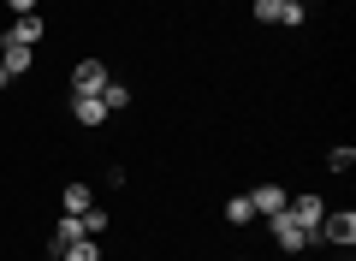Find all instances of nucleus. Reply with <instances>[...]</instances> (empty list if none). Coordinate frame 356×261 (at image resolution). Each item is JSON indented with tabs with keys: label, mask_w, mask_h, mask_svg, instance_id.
<instances>
[{
	"label": "nucleus",
	"mask_w": 356,
	"mask_h": 261,
	"mask_svg": "<svg viewBox=\"0 0 356 261\" xmlns=\"http://www.w3.org/2000/svg\"><path fill=\"white\" fill-rule=\"evenodd\" d=\"M0 65H6V77H24L30 65H36V48H24V42H6V36H0Z\"/></svg>",
	"instance_id": "5"
},
{
	"label": "nucleus",
	"mask_w": 356,
	"mask_h": 261,
	"mask_svg": "<svg viewBox=\"0 0 356 261\" xmlns=\"http://www.w3.org/2000/svg\"><path fill=\"white\" fill-rule=\"evenodd\" d=\"M0 89H13V77H6V65H0Z\"/></svg>",
	"instance_id": "19"
},
{
	"label": "nucleus",
	"mask_w": 356,
	"mask_h": 261,
	"mask_svg": "<svg viewBox=\"0 0 356 261\" xmlns=\"http://www.w3.org/2000/svg\"><path fill=\"white\" fill-rule=\"evenodd\" d=\"M280 24H285V30H297V24H303V0H291V6H280Z\"/></svg>",
	"instance_id": "17"
},
{
	"label": "nucleus",
	"mask_w": 356,
	"mask_h": 261,
	"mask_svg": "<svg viewBox=\"0 0 356 261\" xmlns=\"http://www.w3.org/2000/svg\"><path fill=\"white\" fill-rule=\"evenodd\" d=\"M280 6H291V0H280Z\"/></svg>",
	"instance_id": "20"
},
{
	"label": "nucleus",
	"mask_w": 356,
	"mask_h": 261,
	"mask_svg": "<svg viewBox=\"0 0 356 261\" xmlns=\"http://www.w3.org/2000/svg\"><path fill=\"white\" fill-rule=\"evenodd\" d=\"M60 208H65V214H83V208H95V190H89L83 178H72V184L60 190Z\"/></svg>",
	"instance_id": "8"
},
{
	"label": "nucleus",
	"mask_w": 356,
	"mask_h": 261,
	"mask_svg": "<svg viewBox=\"0 0 356 261\" xmlns=\"http://www.w3.org/2000/svg\"><path fill=\"white\" fill-rule=\"evenodd\" d=\"M102 107H107V113H125V107H131V89L107 77V89H102Z\"/></svg>",
	"instance_id": "12"
},
{
	"label": "nucleus",
	"mask_w": 356,
	"mask_h": 261,
	"mask_svg": "<svg viewBox=\"0 0 356 261\" xmlns=\"http://www.w3.org/2000/svg\"><path fill=\"white\" fill-rule=\"evenodd\" d=\"M6 6H13L18 18H24V13H36V0H6Z\"/></svg>",
	"instance_id": "18"
},
{
	"label": "nucleus",
	"mask_w": 356,
	"mask_h": 261,
	"mask_svg": "<svg viewBox=\"0 0 356 261\" xmlns=\"http://www.w3.org/2000/svg\"><path fill=\"white\" fill-rule=\"evenodd\" d=\"M42 36H48V24H42L36 13H24V18H13V30H6V42H24V48H36Z\"/></svg>",
	"instance_id": "7"
},
{
	"label": "nucleus",
	"mask_w": 356,
	"mask_h": 261,
	"mask_svg": "<svg viewBox=\"0 0 356 261\" xmlns=\"http://www.w3.org/2000/svg\"><path fill=\"white\" fill-rule=\"evenodd\" d=\"M285 202H291V190H285V184H255V190H250V208H255V220H273V214H280Z\"/></svg>",
	"instance_id": "3"
},
{
	"label": "nucleus",
	"mask_w": 356,
	"mask_h": 261,
	"mask_svg": "<svg viewBox=\"0 0 356 261\" xmlns=\"http://www.w3.org/2000/svg\"><path fill=\"white\" fill-rule=\"evenodd\" d=\"M60 261H102V237H77L72 249H60Z\"/></svg>",
	"instance_id": "11"
},
{
	"label": "nucleus",
	"mask_w": 356,
	"mask_h": 261,
	"mask_svg": "<svg viewBox=\"0 0 356 261\" xmlns=\"http://www.w3.org/2000/svg\"><path fill=\"white\" fill-rule=\"evenodd\" d=\"M250 13H255V24H280V0H255Z\"/></svg>",
	"instance_id": "16"
},
{
	"label": "nucleus",
	"mask_w": 356,
	"mask_h": 261,
	"mask_svg": "<svg viewBox=\"0 0 356 261\" xmlns=\"http://www.w3.org/2000/svg\"><path fill=\"white\" fill-rule=\"evenodd\" d=\"M285 208H291L297 220H303L309 232H315V226H321V214H327V202H321V196H297V202H285Z\"/></svg>",
	"instance_id": "10"
},
{
	"label": "nucleus",
	"mask_w": 356,
	"mask_h": 261,
	"mask_svg": "<svg viewBox=\"0 0 356 261\" xmlns=\"http://www.w3.org/2000/svg\"><path fill=\"white\" fill-rule=\"evenodd\" d=\"M267 226H273V244H280L285 255H297V249H309V244H315V232H309V226L297 220L291 208H280V214H273V220H267Z\"/></svg>",
	"instance_id": "1"
},
{
	"label": "nucleus",
	"mask_w": 356,
	"mask_h": 261,
	"mask_svg": "<svg viewBox=\"0 0 356 261\" xmlns=\"http://www.w3.org/2000/svg\"><path fill=\"white\" fill-rule=\"evenodd\" d=\"M72 119L83 125V131H102V125H107V107H102V95H72Z\"/></svg>",
	"instance_id": "6"
},
{
	"label": "nucleus",
	"mask_w": 356,
	"mask_h": 261,
	"mask_svg": "<svg viewBox=\"0 0 356 261\" xmlns=\"http://www.w3.org/2000/svg\"><path fill=\"white\" fill-rule=\"evenodd\" d=\"M102 89H107V65H102V60H77L72 95H102Z\"/></svg>",
	"instance_id": "4"
},
{
	"label": "nucleus",
	"mask_w": 356,
	"mask_h": 261,
	"mask_svg": "<svg viewBox=\"0 0 356 261\" xmlns=\"http://www.w3.org/2000/svg\"><path fill=\"white\" fill-rule=\"evenodd\" d=\"M327 166H332V173H350V166H356V149H350V143H344V149H332Z\"/></svg>",
	"instance_id": "15"
},
{
	"label": "nucleus",
	"mask_w": 356,
	"mask_h": 261,
	"mask_svg": "<svg viewBox=\"0 0 356 261\" xmlns=\"http://www.w3.org/2000/svg\"><path fill=\"white\" fill-rule=\"evenodd\" d=\"M48 261H60V255H48Z\"/></svg>",
	"instance_id": "21"
},
{
	"label": "nucleus",
	"mask_w": 356,
	"mask_h": 261,
	"mask_svg": "<svg viewBox=\"0 0 356 261\" xmlns=\"http://www.w3.org/2000/svg\"><path fill=\"white\" fill-rule=\"evenodd\" d=\"M250 220H255L250 196H232V202H226V226H250Z\"/></svg>",
	"instance_id": "13"
},
{
	"label": "nucleus",
	"mask_w": 356,
	"mask_h": 261,
	"mask_svg": "<svg viewBox=\"0 0 356 261\" xmlns=\"http://www.w3.org/2000/svg\"><path fill=\"white\" fill-rule=\"evenodd\" d=\"M77 237H83V220H77V214H60V226H54V255H60V249H72Z\"/></svg>",
	"instance_id": "9"
},
{
	"label": "nucleus",
	"mask_w": 356,
	"mask_h": 261,
	"mask_svg": "<svg viewBox=\"0 0 356 261\" xmlns=\"http://www.w3.org/2000/svg\"><path fill=\"white\" fill-rule=\"evenodd\" d=\"M315 237H327V244H339V249H350L356 244V214L350 208H327V214H321V226H315Z\"/></svg>",
	"instance_id": "2"
},
{
	"label": "nucleus",
	"mask_w": 356,
	"mask_h": 261,
	"mask_svg": "<svg viewBox=\"0 0 356 261\" xmlns=\"http://www.w3.org/2000/svg\"><path fill=\"white\" fill-rule=\"evenodd\" d=\"M77 220H83V237H102L107 232V208H83Z\"/></svg>",
	"instance_id": "14"
}]
</instances>
